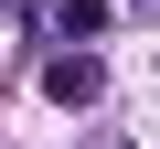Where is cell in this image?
I'll list each match as a JSON object with an SVG mask.
<instances>
[{
	"mask_svg": "<svg viewBox=\"0 0 160 149\" xmlns=\"http://www.w3.org/2000/svg\"><path fill=\"white\" fill-rule=\"evenodd\" d=\"M96 85H107L96 53H53V74H43V96H53V107H96Z\"/></svg>",
	"mask_w": 160,
	"mask_h": 149,
	"instance_id": "obj_1",
	"label": "cell"
},
{
	"mask_svg": "<svg viewBox=\"0 0 160 149\" xmlns=\"http://www.w3.org/2000/svg\"><path fill=\"white\" fill-rule=\"evenodd\" d=\"M53 32H64V43H75V53H86V43H96V32H107V0H64V11H53Z\"/></svg>",
	"mask_w": 160,
	"mask_h": 149,
	"instance_id": "obj_2",
	"label": "cell"
}]
</instances>
